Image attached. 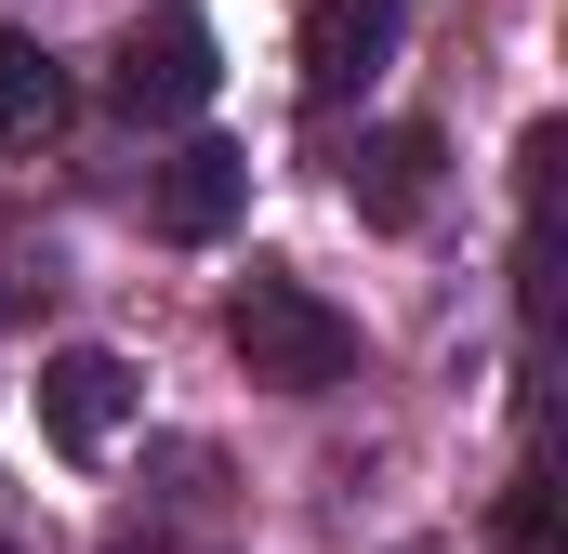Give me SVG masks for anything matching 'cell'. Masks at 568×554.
Instances as JSON below:
<instances>
[{
    "mask_svg": "<svg viewBox=\"0 0 568 554\" xmlns=\"http://www.w3.org/2000/svg\"><path fill=\"white\" fill-rule=\"evenodd\" d=\"M489 554H568L556 489H542V475H516V489H503V515H489Z\"/></svg>",
    "mask_w": 568,
    "mask_h": 554,
    "instance_id": "obj_8",
    "label": "cell"
},
{
    "mask_svg": "<svg viewBox=\"0 0 568 554\" xmlns=\"http://www.w3.org/2000/svg\"><path fill=\"white\" fill-rule=\"evenodd\" d=\"M344 185H357V225H384V238H410V225L436 212V133H424V120H397V133H371Z\"/></svg>",
    "mask_w": 568,
    "mask_h": 554,
    "instance_id": "obj_5",
    "label": "cell"
},
{
    "mask_svg": "<svg viewBox=\"0 0 568 554\" xmlns=\"http://www.w3.org/2000/svg\"><path fill=\"white\" fill-rule=\"evenodd\" d=\"M120 422H133V370H120L106 343L40 357V435H53L67 462H106V449H120Z\"/></svg>",
    "mask_w": 568,
    "mask_h": 554,
    "instance_id": "obj_3",
    "label": "cell"
},
{
    "mask_svg": "<svg viewBox=\"0 0 568 554\" xmlns=\"http://www.w3.org/2000/svg\"><path fill=\"white\" fill-rule=\"evenodd\" d=\"M239 198H252V158H239V145H185V158L159 172L145 225H159V238H225V225H239Z\"/></svg>",
    "mask_w": 568,
    "mask_h": 554,
    "instance_id": "obj_6",
    "label": "cell"
},
{
    "mask_svg": "<svg viewBox=\"0 0 568 554\" xmlns=\"http://www.w3.org/2000/svg\"><path fill=\"white\" fill-rule=\"evenodd\" d=\"M212 80H225V53H212V13H199V0L133 13L120 53H106V106H120V120H199Z\"/></svg>",
    "mask_w": 568,
    "mask_h": 554,
    "instance_id": "obj_2",
    "label": "cell"
},
{
    "mask_svg": "<svg viewBox=\"0 0 568 554\" xmlns=\"http://www.w3.org/2000/svg\"><path fill=\"white\" fill-rule=\"evenodd\" d=\"M397 66V0H304V93L344 106Z\"/></svg>",
    "mask_w": 568,
    "mask_h": 554,
    "instance_id": "obj_4",
    "label": "cell"
},
{
    "mask_svg": "<svg viewBox=\"0 0 568 554\" xmlns=\"http://www.w3.org/2000/svg\"><path fill=\"white\" fill-rule=\"evenodd\" d=\"M53 133H67V66L0 27V145H53Z\"/></svg>",
    "mask_w": 568,
    "mask_h": 554,
    "instance_id": "obj_7",
    "label": "cell"
},
{
    "mask_svg": "<svg viewBox=\"0 0 568 554\" xmlns=\"http://www.w3.org/2000/svg\"><path fill=\"white\" fill-rule=\"evenodd\" d=\"M225 343H239V370L278 383V397H331V383L357 370V317L317 304V290L278 277V265H252L239 290H225Z\"/></svg>",
    "mask_w": 568,
    "mask_h": 554,
    "instance_id": "obj_1",
    "label": "cell"
}]
</instances>
